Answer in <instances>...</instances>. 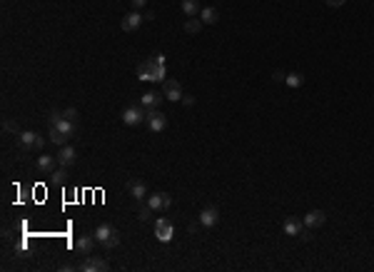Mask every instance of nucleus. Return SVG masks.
Segmentation results:
<instances>
[{"label": "nucleus", "instance_id": "obj_1", "mask_svg": "<svg viewBox=\"0 0 374 272\" xmlns=\"http://www.w3.org/2000/svg\"><path fill=\"white\" fill-rule=\"evenodd\" d=\"M162 55H157L155 60H145L137 65V80H145V82H155V80H165V62Z\"/></svg>", "mask_w": 374, "mask_h": 272}, {"label": "nucleus", "instance_id": "obj_2", "mask_svg": "<svg viewBox=\"0 0 374 272\" xmlns=\"http://www.w3.org/2000/svg\"><path fill=\"white\" fill-rule=\"evenodd\" d=\"M95 240H97L102 247H117V242H120L117 233L112 230V225H108V222H102V225L95 227Z\"/></svg>", "mask_w": 374, "mask_h": 272}, {"label": "nucleus", "instance_id": "obj_3", "mask_svg": "<svg viewBox=\"0 0 374 272\" xmlns=\"http://www.w3.org/2000/svg\"><path fill=\"white\" fill-rule=\"evenodd\" d=\"M145 117H148V110L140 105V108H128L125 113H122V122L128 125V128H135V125H142L145 122Z\"/></svg>", "mask_w": 374, "mask_h": 272}, {"label": "nucleus", "instance_id": "obj_4", "mask_svg": "<svg viewBox=\"0 0 374 272\" xmlns=\"http://www.w3.org/2000/svg\"><path fill=\"white\" fill-rule=\"evenodd\" d=\"M18 142L23 150H40L43 145H45V140L37 135V133H30V130H23L18 135Z\"/></svg>", "mask_w": 374, "mask_h": 272}, {"label": "nucleus", "instance_id": "obj_5", "mask_svg": "<svg viewBox=\"0 0 374 272\" xmlns=\"http://www.w3.org/2000/svg\"><path fill=\"white\" fill-rule=\"evenodd\" d=\"M172 235H175V227H172V222H170L168 217L155 220V237H157L160 242H170Z\"/></svg>", "mask_w": 374, "mask_h": 272}, {"label": "nucleus", "instance_id": "obj_6", "mask_svg": "<svg viewBox=\"0 0 374 272\" xmlns=\"http://www.w3.org/2000/svg\"><path fill=\"white\" fill-rule=\"evenodd\" d=\"M145 122H148V128L152 133H162L165 128H168V117L162 115L157 108L155 110H148V117H145Z\"/></svg>", "mask_w": 374, "mask_h": 272}, {"label": "nucleus", "instance_id": "obj_7", "mask_svg": "<svg viewBox=\"0 0 374 272\" xmlns=\"http://www.w3.org/2000/svg\"><path fill=\"white\" fill-rule=\"evenodd\" d=\"M77 270H82V272H108L110 270V265H108L105 257H88L85 262L77 265Z\"/></svg>", "mask_w": 374, "mask_h": 272}, {"label": "nucleus", "instance_id": "obj_8", "mask_svg": "<svg viewBox=\"0 0 374 272\" xmlns=\"http://www.w3.org/2000/svg\"><path fill=\"white\" fill-rule=\"evenodd\" d=\"M162 95L172 100V102H177V100H182V85L177 82V80H162Z\"/></svg>", "mask_w": 374, "mask_h": 272}, {"label": "nucleus", "instance_id": "obj_9", "mask_svg": "<svg viewBox=\"0 0 374 272\" xmlns=\"http://www.w3.org/2000/svg\"><path fill=\"white\" fill-rule=\"evenodd\" d=\"M302 222H304V227L317 230V227H322V225L327 222V215L322 213V210H312V213H307L304 217H302Z\"/></svg>", "mask_w": 374, "mask_h": 272}, {"label": "nucleus", "instance_id": "obj_10", "mask_svg": "<svg viewBox=\"0 0 374 272\" xmlns=\"http://www.w3.org/2000/svg\"><path fill=\"white\" fill-rule=\"evenodd\" d=\"M148 205L152 210H168L170 205H172V197L168 193H155V195H150Z\"/></svg>", "mask_w": 374, "mask_h": 272}, {"label": "nucleus", "instance_id": "obj_11", "mask_svg": "<svg viewBox=\"0 0 374 272\" xmlns=\"http://www.w3.org/2000/svg\"><path fill=\"white\" fill-rule=\"evenodd\" d=\"M95 235H82V237H77L75 240V253L77 255H90V250L95 247Z\"/></svg>", "mask_w": 374, "mask_h": 272}, {"label": "nucleus", "instance_id": "obj_12", "mask_svg": "<svg viewBox=\"0 0 374 272\" xmlns=\"http://www.w3.org/2000/svg\"><path fill=\"white\" fill-rule=\"evenodd\" d=\"M75 160H77V153H75V148H70V145H63V148L57 150V165H65V168H70Z\"/></svg>", "mask_w": 374, "mask_h": 272}, {"label": "nucleus", "instance_id": "obj_13", "mask_svg": "<svg viewBox=\"0 0 374 272\" xmlns=\"http://www.w3.org/2000/svg\"><path fill=\"white\" fill-rule=\"evenodd\" d=\"M217 222H220L217 207H205V210L200 213V225H202V227H215Z\"/></svg>", "mask_w": 374, "mask_h": 272}, {"label": "nucleus", "instance_id": "obj_14", "mask_svg": "<svg viewBox=\"0 0 374 272\" xmlns=\"http://www.w3.org/2000/svg\"><path fill=\"white\" fill-rule=\"evenodd\" d=\"M142 20H145V18H142V15L135 10V13H130V15H125V18H122L120 28H122L125 33H132V30H137V28L142 25Z\"/></svg>", "mask_w": 374, "mask_h": 272}, {"label": "nucleus", "instance_id": "obj_15", "mask_svg": "<svg viewBox=\"0 0 374 272\" xmlns=\"http://www.w3.org/2000/svg\"><path fill=\"white\" fill-rule=\"evenodd\" d=\"M128 190H130V195L135 197V202H142L145 195H148V187H145L142 180H130V182H128Z\"/></svg>", "mask_w": 374, "mask_h": 272}, {"label": "nucleus", "instance_id": "obj_16", "mask_svg": "<svg viewBox=\"0 0 374 272\" xmlns=\"http://www.w3.org/2000/svg\"><path fill=\"white\" fill-rule=\"evenodd\" d=\"M302 230H304V222H302L299 217H287V220H284V235H289V237H299Z\"/></svg>", "mask_w": 374, "mask_h": 272}, {"label": "nucleus", "instance_id": "obj_17", "mask_svg": "<svg viewBox=\"0 0 374 272\" xmlns=\"http://www.w3.org/2000/svg\"><path fill=\"white\" fill-rule=\"evenodd\" d=\"M55 162H57V157L40 155L37 157V170H40L43 175H50V173H55Z\"/></svg>", "mask_w": 374, "mask_h": 272}, {"label": "nucleus", "instance_id": "obj_18", "mask_svg": "<svg viewBox=\"0 0 374 272\" xmlns=\"http://www.w3.org/2000/svg\"><path fill=\"white\" fill-rule=\"evenodd\" d=\"M200 10H202L200 0H182V13H185L187 18H195Z\"/></svg>", "mask_w": 374, "mask_h": 272}, {"label": "nucleus", "instance_id": "obj_19", "mask_svg": "<svg viewBox=\"0 0 374 272\" xmlns=\"http://www.w3.org/2000/svg\"><path fill=\"white\" fill-rule=\"evenodd\" d=\"M160 102H162V97L157 95V93H145V95H142V108H145V110H155Z\"/></svg>", "mask_w": 374, "mask_h": 272}, {"label": "nucleus", "instance_id": "obj_20", "mask_svg": "<svg viewBox=\"0 0 374 272\" xmlns=\"http://www.w3.org/2000/svg\"><path fill=\"white\" fill-rule=\"evenodd\" d=\"M200 20H202V23H210V25H215V23L220 20V13H217L215 8H202V10H200Z\"/></svg>", "mask_w": 374, "mask_h": 272}, {"label": "nucleus", "instance_id": "obj_21", "mask_svg": "<svg viewBox=\"0 0 374 272\" xmlns=\"http://www.w3.org/2000/svg\"><path fill=\"white\" fill-rule=\"evenodd\" d=\"M50 142H53V145H57V148H63V145L68 142V137L63 135V133H60V130L55 128V125H50Z\"/></svg>", "mask_w": 374, "mask_h": 272}, {"label": "nucleus", "instance_id": "obj_22", "mask_svg": "<svg viewBox=\"0 0 374 272\" xmlns=\"http://www.w3.org/2000/svg\"><path fill=\"white\" fill-rule=\"evenodd\" d=\"M185 30L190 33V35H197V33L202 30V20H200V18H190L185 23Z\"/></svg>", "mask_w": 374, "mask_h": 272}, {"label": "nucleus", "instance_id": "obj_23", "mask_svg": "<svg viewBox=\"0 0 374 272\" xmlns=\"http://www.w3.org/2000/svg\"><path fill=\"white\" fill-rule=\"evenodd\" d=\"M284 82H287L289 88H299V85L304 82V78H302V73H289V75L284 78Z\"/></svg>", "mask_w": 374, "mask_h": 272}, {"label": "nucleus", "instance_id": "obj_24", "mask_svg": "<svg viewBox=\"0 0 374 272\" xmlns=\"http://www.w3.org/2000/svg\"><path fill=\"white\" fill-rule=\"evenodd\" d=\"M3 128H5L8 133H15V135L23 133V130H20V125H18V122H13V120H5V122H3Z\"/></svg>", "mask_w": 374, "mask_h": 272}, {"label": "nucleus", "instance_id": "obj_25", "mask_svg": "<svg viewBox=\"0 0 374 272\" xmlns=\"http://www.w3.org/2000/svg\"><path fill=\"white\" fill-rule=\"evenodd\" d=\"M152 213H155V210H152L150 205H142V207H140V220H142V222H148L150 217H152Z\"/></svg>", "mask_w": 374, "mask_h": 272}, {"label": "nucleus", "instance_id": "obj_26", "mask_svg": "<svg viewBox=\"0 0 374 272\" xmlns=\"http://www.w3.org/2000/svg\"><path fill=\"white\" fill-rule=\"evenodd\" d=\"M53 180H57V182L68 180V170H65V165H60V170H55V173H53Z\"/></svg>", "mask_w": 374, "mask_h": 272}, {"label": "nucleus", "instance_id": "obj_27", "mask_svg": "<svg viewBox=\"0 0 374 272\" xmlns=\"http://www.w3.org/2000/svg\"><path fill=\"white\" fill-rule=\"evenodd\" d=\"M63 117H65V120H73V122H77V110H75V108H65V110H63Z\"/></svg>", "mask_w": 374, "mask_h": 272}, {"label": "nucleus", "instance_id": "obj_28", "mask_svg": "<svg viewBox=\"0 0 374 272\" xmlns=\"http://www.w3.org/2000/svg\"><path fill=\"white\" fill-rule=\"evenodd\" d=\"M324 3H327L329 8H342V5H344L347 0H324Z\"/></svg>", "mask_w": 374, "mask_h": 272}, {"label": "nucleus", "instance_id": "obj_29", "mask_svg": "<svg viewBox=\"0 0 374 272\" xmlns=\"http://www.w3.org/2000/svg\"><path fill=\"white\" fill-rule=\"evenodd\" d=\"M284 78H287V75L280 73V70H275V73H272V80H275V82H284Z\"/></svg>", "mask_w": 374, "mask_h": 272}, {"label": "nucleus", "instance_id": "obj_30", "mask_svg": "<svg viewBox=\"0 0 374 272\" xmlns=\"http://www.w3.org/2000/svg\"><path fill=\"white\" fill-rule=\"evenodd\" d=\"M132 3V8H135V10H140V8H145V5H148V0H130Z\"/></svg>", "mask_w": 374, "mask_h": 272}, {"label": "nucleus", "instance_id": "obj_31", "mask_svg": "<svg viewBox=\"0 0 374 272\" xmlns=\"http://www.w3.org/2000/svg\"><path fill=\"white\" fill-rule=\"evenodd\" d=\"M182 105H187V108H190V105H195V97H192V95H182Z\"/></svg>", "mask_w": 374, "mask_h": 272}]
</instances>
